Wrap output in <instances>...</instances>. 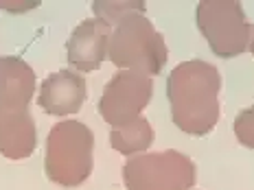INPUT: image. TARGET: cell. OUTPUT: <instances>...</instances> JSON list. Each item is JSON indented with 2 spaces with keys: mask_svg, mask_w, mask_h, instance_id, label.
I'll list each match as a JSON object with an SVG mask.
<instances>
[{
  "mask_svg": "<svg viewBox=\"0 0 254 190\" xmlns=\"http://www.w3.org/2000/svg\"><path fill=\"white\" fill-rule=\"evenodd\" d=\"M221 75L208 61L178 63L167 77V98L173 125L189 136H206L219 123Z\"/></svg>",
  "mask_w": 254,
  "mask_h": 190,
  "instance_id": "obj_1",
  "label": "cell"
},
{
  "mask_svg": "<svg viewBox=\"0 0 254 190\" xmlns=\"http://www.w3.org/2000/svg\"><path fill=\"white\" fill-rule=\"evenodd\" d=\"M108 59L121 70H134L153 77L167 63V44L162 33L145 13H127L112 26L108 42Z\"/></svg>",
  "mask_w": 254,
  "mask_h": 190,
  "instance_id": "obj_2",
  "label": "cell"
},
{
  "mask_svg": "<svg viewBox=\"0 0 254 190\" xmlns=\"http://www.w3.org/2000/svg\"><path fill=\"white\" fill-rule=\"evenodd\" d=\"M94 166V136L79 120H64L46 138L44 171L53 184L64 188L81 186Z\"/></svg>",
  "mask_w": 254,
  "mask_h": 190,
  "instance_id": "obj_3",
  "label": "cell"
},
{
  "mask_svg": "<svg viewBox=\"0 0 254 190\" xmlns=\"http://www.w3.org/2000/svg\"><path fill=\"white\" fill-rule=\"evenodd\" d=\"M195 22L210 50L221 59L239 57L248 50L252 26L248 24L241 2L237 0H199Z\"/></svg>",
  "mask_w": 254,
  "mask_h": 190,
  "instance_id": "obj_4",
  "label": "cell"
},
{
  "mask_svg": "<svg viewBox=\"0 0 254 190\" xmlns=\"http://www.w3.org/2000/svg\"><path fill=\"white\" fill-rule=\"evenodd\" d=\"M195 175L193 160L173 149L142 153L123 166L127 190H189L195 184Z\"/></svg>",
  "mask_w": 254,
  "mask_h": 190,
  "instance_id": "obj_5",
  "label": "cell"
},
{
  "mask_svg": "<svg viewBox=\"0 0 254 190\" xmlns=\"http://www.w3.org/2000/svg\"><path fill=\"white\" fill-rule=\"evenodd\" d=\"M151 94V77L134 70H119L105 83L101 101H99V114L112 129L123 127L138 118L142 109L149 105Z\"/></svg>",
  "mask_w": 254,
  "mask_h": 190,
  "instance_id": "obj_6",
  "label": "cell"
},
{
  "mask_svg": "<svg viewBox=\"0 0 254 190\" xmlns=\"http://www.w3.org/2000/svg\"><path fill=\"white\" fill-rule=\"evenodd\" d=\"M112 35V26L97 18H88L70 33L66 44L68 61L79 72L99 70L108 59V42Z\"/></svg>",
  "mask_w": 254,
  "mask_h": 190,
  "instance_id": "obj_7",
  "label": "cell"
},
{
  "mask_svg": "<svg viewBox=\"0 0 254 190\" xmlns=\"http://www.w3.org/2000/svg\"><path fill=\"white\" fill-rule=\"evenodd\" d=\"M86 101V79L75 70H57L42 81L38 103L51 116H68Z\"/></svg>",
  "mask_w": 254,
  "mask_h": 190,
  "instance_id": "obj_8",
  "label": "cell"
},
{
  "mask_svg": "<svg viewBox=\"0 0 254 190\" xmlns=\"http://www.w3.org/2000/svg\"><path fill=\"white\" fill-rule=\"evenodd\" d=\"M35 94V72L20 57H0V107L29 109Z\"/></svg>",
  "mask_w": 254,
  "mask_h": 190,
  "instance_id": "obj_9",
  "label": "cell"
},
{
  "mask_svg": "<svg viewBox=\"0 0 254 190\" xmlns=\"http://www.w3.org/2000/svg\"><path fill=\"white\" fill-rule=\"evenodd\" d=\"M38 146L35 120L29 109H11L0 107V153L9 160H24L33 155Z\"/></svg>",
  "mask_w": 254,
  "mask_h": 190,
  "instance_id": "obj_10",
  "label": "cell"
},
{
  "mask_svg": "<svg viewBox=\"0 0 254 190\" xmlns=\"http://www.w3.org/2000/svg\"><path fill=\"white\" fill-rule=\"evenodd\" d=\"M153 142V129L149 120L138 116L136 120L123 127H114L110 131V144L123 155H134V153L145 151Z\"/></svg>",
  "mask_w": 254,
  "mask_h": 190,
  "instance_id": "obj_11",
  "label": "cell"
},
{
  "mask_svg": "<svg viewBox=\"0 0 254 190\" xmlns=\"http://www.w3.org/2000/svg\"><path fill=\"white\" fill-rule=\"evenodd\" d=\"M145 0H94L92 2L94 18L105 22L108 26H114L127 13H145Z\"/></svg>",
  "mask_w": 254,
  "mask_h": 190,
  "instance_id": "obj_12",
  "label": "cell"
},
{
  "mask_svg": "<svg viewBox=\"0 0 254 190\" xmlns=\"http://www.w3.org/2000/svg\"><path fill=\"white\" fill-rule=\"evenodd\" d=\"M235 136L237 140L241 142L248 149H254V105L252 107H246L237 114L235 118Z\"/></svg>",
  "mask_w": 254,
  "mask_h": 190,
  "instance_id": "obj_13",
  "label": "cell"
},
{
  "mask_svg": "<svg viewBox=\"0 0 254 190\" xmlns=\"http://www.w3.org/2000/svg\"><path fill=\"white\" fill-rule=\"evenodd\" d=\"M35 7H40V0H11V2H2L0 0V11L20 13V11H29V9H35Z\"/></svg>",
  "mask_w": 254,
  "mask_h": 190,
  "instance_id": "obj_14",
  "label": "cell"
},
{
  "mask_svg": "<svg viewBox=\"0 0 254 190\" xmlns=\"http://www.w3.org/2000/svg\"><path fill=\"white\" fill-rule=\"evenodd\" d=\"M248 48H250V52L254 55V26H252V31H250V44H248Z\"/></svg>",
  "mask_w": 254,
  "mask_h": 190,
  "instance_id": "obj_15",
  "label": "cell"
}]
</instances>
